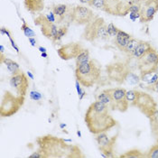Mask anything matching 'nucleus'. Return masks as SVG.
<instances>
[{"instance_id": "nucleus-1", "label": "nucleus", "mask_w": 158, "mask_h": 158, "mask_svg": "<svg viewBox=\"0 0 158 158\" xmlns=\"http://www.w3.org/2000/svg\"><path fill=\"white\" fill-rule=\"evenodd\" d=\"M84 120L89 131L93 135L106 132L117 124L110 114V108L98 100L88 108Z\"/></svg>"}, {"instance_id": "nucleus-2", "label": "nucleus", "mask_w": 158, "mask_h": 158, "mask_svg": "<svg viewBox=\"0 0 158 158\" xmlns=\"http://www.w3.org/2000/svg\"><path fill=\"white\" fill-rule=\"evenodd\" d=\"M65 140L53 135H44L37 138L39 151L44 158L47 157H83L81 149L76 146L67 145Z\"/></svg>"}, {"instance_id": "nucleus-3", "label": "nucleus", "mask_w": 158, "mask_h": 158, "mask_svg": "<svg viewBox=\"0 0 158 158\" xmlns=\"http://www.w3.org/2000/svg\"><path fill=\"white\" fill-rule=\"evenodd\" d=\"M101 75V68L97 61L90 59L87 62L76 65L75 76L80 83L86 88L95 85Z\"/></svg>"}, {"instance_id": "nucleus-4", "label": "nucleus", "mask_w": 158, "mask_h": 158, "mask_svg": "<svg viewBox=\"0 0 158 158\" xmlns=\"http://www.w3.org/2000/svg\"><path fill=\"white\" fill-rule=\"evenodd\" d=\"M108 25L101 17H95L89 24H86L82 33V38L90 43L97 40H108L110 35L107 30Z\"/></svg>"}, {"instance_id": "nucleus-5", "label": "nucleus", "mask_w": 158, "mask_h": 158, "mask_svg": "<svg viewBox=\"0 0 158 158\" xmlns=\"http://www.w3.org/2000/svg\"><path fill=\"white\" fill-rule=\"evenodd\" d=\"M24 97L20 95H14L10 91H6L0 106V115L2 118L12 117L16 114L23 107Z\"/></svg>"}, {"instance_id": "nucleus-6", "label": "nucleus", "mask_w": 158, "mask_h": 158, "mask_svg": "<svg viewBox=\"0 0 158 158\" xmlns=\"http://www.w3.org/2000/svg\"><path fill=\"white\" fill-rule=\"evenodd\" d=\"M138 68L141 75L156 73L158 69L157 51L150 46L145 54L138 59Z\"/></svg>"}, {"instance_id": "nucleus-7", "label": "nucleus", "mask_w": 158, "mask_h": 158, "mask_svg": "<svg viewBox=\"0 0 158 158\" xmlns=\"http://www.w3.org/2000/svg\"><path fill=\"white\" fill-rule=\"evenodd\" d=\"M35 24L40 26L42 34L50 39L52 43L58 42V29L59 27L55 23H52L49 21L45 15H39L35 19Z\"/></svg>"}, {"instance_id": "nucleus-8", "label": "nucleus", "mask_w": 158, "mask_h": 158, "mask_svg": "<svg viewBox=\"0 0 158 158\" xmlns=\"http://www.w3.org/2000/svg\"><path fill=\"white\" fill-rule=\"evenodd\" d=\"M95 18L93 11L84 6H76L73 7L71 22L78 25H86Z\"/></svg>"}, {"instance_id": "nucleus-9", "label": "nucleus", "mask_w": 158, "mask_h": 158, "mask_svg": "<svg viewBox=\"0 0 158 158\" xmlns=\"http://www.w3.org/2000/svg\"><path fill=\"white\" fill-rule=\"evenodd\" d=\"M135 106L137 107L147 117L157 109V104L154 100L153 97L142 91H137V97L135 102Z\"/></svg>"}, {"instance_id": "nucleus-10", "label": "nucleus", "mask_w": 158, "mask_h": 158, "mask_svg": "<svg viewBox=\"0 0 158 158\" xmlns=\"http://www.w3.org/2000/svg\"><path fill=\"white\" fill-rule=\"evenodd\" d=\"M108 91L110 92L112 98V110H118L120 112L127 111L129 106L126 98L127 90L123 88H115V89H109Z\"/></svg>"}, {"instance_id": "nucleus-11", "label": "nucleus", "mask_w": 158, "mask_h": 158, "mask_svg": "<svg viewBox=\"0 0 158 158\" xmlns=\"http://www.w3.org/2000/svg\"><path fill=\"white\" fill-rule=\"evenodd\" d=\"M96 141L101 153L105 154L107 157L113 156V150L116 143V136L110 137L106 132H102L96 135Z\"/></svg>"}, {"instance_id": "nucleus-12", "label": "nucleus", "mask_w": 158, "mask_h": 158, "mask_svg": "<svg viewBox=\"0 0 158 158\" xmlns=\"http://www.w3.org/2000/svg\"><path fill=\"white\" fill-rule=\"evenodd\" d=\"M10 86L15 89L17 95L20 96H25L27 93V89L29 87V81L27 76L24 73H17L12 75L9 81Z\"/></svg>"}, {"instance_id": "nucleus-13", "label": "nucleus", "mask_w": 158, "mask_h": 158, "mask_svg": "<svg viewBox=\"0 0 158 158\" xmlns=\"http://www.w3.org/2000/svg\"><path fill=\"white\" fill-rule=\"evenodd\" d=\"M83 49V46L80 43H71L65 45H62L58 49L57 53L61 60L68 61L71 59H76L78 54Z\"/></svg>"}, {"instance_id": "nucleus-14", "label": "nucleus", "mask_w": 158, "mask_h": 158, "mask_svg": "<svg viewBox=\"0 0 158 158\" xmlns=\"http://www.w3.org/2000/svg\"><path fill=\"white\" fill-rule=\"evenodd\" d=\"M157 12L158 0H146L140 11V21L142 23H147L152 21Z\"/></svg>"}, {"instance_id": "nucleus-15", "label": "nucleus", "mask_w": 158, "mask_h": 158, "mask_svg": "<svg viewBox=\"0 0 158 158\" xmlns=\"http://www.w3.org/2000/svg\"><path fill=\"white\" fill-rule=\"evenodd\" d=\"M52 12L56 17V22L58 24L64 23V21L71 22V16L73 12V7L66 4H57L52 6Z\"/></svg>"}, {"instance_id": "nucleus-16", "label": "nucleus", "mask_w": 158, "mask_h": 158, "mask_svg": "<svg viewBox=\"0 0 158 158\" xmlns=\"http://www.w3.org/2000/svg\"><path fill=\"white\" fill-rule=\"evenodd\" d=\"M24 6L28 12L35 15L44 9V0H24Z\"/></svg>"}, {"instance_id": "nucleus-17", "label": "nucleus", "mask_w": 158, "mask_h": 158, "mask_svg": "<svg viewBox=\"0 0 158 158\" xmlns=\"http://www.w3.org/2000/svg\"><path fill=\"white\" fill-rule=\"evenodd\" d=\"M131 38H132V36L130 35L127 34L126 32H124L122 30H118V35L115 36L114 43H115V44H116V46L119 49L120 51H123Z\"/></svg>"}, {"instance_id": "nucleus-18", "label": "nucleus", "mask_w": 158, "mask_h": 158, "mask_svg": "<svg viewBox=\"0 0 158 158\" xmlns=\"http://www.w3.org/2000/svg\"><path fill=\"white\" fill-rule=\"evenodd\" d=\"M0 62H1V63L6 64V69L8 70V72L11 73L12 75L17 74V73H20L21 72H22V71H21V69H20L19 64H18L16 61H13V60L9 59V58L5 57V56H4V54H1Z\"/></svg>"}, {"instance_id": "nucleus-19", "label": "nucleus", "mask_w": 158, "mask_h": 158, "mask_svg": "<svg viewBox=\"0 0 158 158\" xmlns=\"http://www.w3.org/2000/svg\"><path fill=\"white\" fill-rule=\"evenodd\" d=\"M150 46H151L150 44H148L146 42H144V41H139L137 46L135 47V51L132 52L131 56H133V57L136 58L138 60L139 58H141L145 54V52L148 50V48Z\"/></svg>"}, {"instance_id": "nucleus-20", "label": "nucleus", "mask_w": 158, "mask_h": 158, "mask_svg": "<svg viewBox=\"0 0 158 158\" xmlns=\"http://www.w3.org/2000/svg\"><path fill=\"white\" fill-rule=\"evenodd\" d=\"M97 100L105 104L106 106H108L110 109L112 110V98H111V96H110V92L108 91V89L100 92L97 96Z\"/></svg>"}, {"instance_id": "nucleus-21", "label": "nucleus", "mask_w": 158, "mask_h": 158, "mask_svg": "<svg viewBox=\"0 0 158 158\" xmlns=\"http://www.w3.org/2000/svg\"><path fill=\"white\" fill-rule=\"evenodd\" d=\"M110 0H92L89 6H94L98 9L106 11V12L110 13V5H109Z\"/></svg>"}, {"instance_id": "nucleus-22", "label": "nucleus", "mask_w": 158, "mask_h": 158, "mask_svg": "<svg viewBox=\"0 0 158 158\" xmlns=\"http://www.w3.org/2000/svg\"><path fill=\"white\" fill-rule=\"evenodd\" d=\"M89 60H90V55H89V50L83 48L81 51V52L78 54V56L76 57V65L83 63V62H87Z\"/></svg>"}, {"instance_id": "nucleus-23", "label": "nucleus", "mask_w": 158, "mask_h": 158, "mask_svg": "<svg viewBox=\"0 0 158 158\" xmlns=\"http://www.w3.org/2000/svg\"><path fill=\"white\" fill-rule=\"evenodd\" d=\"M138 43H139V40H137L135 38H131L129 40V42L127 43V46L123 50V52H126V53H127V54H129V55H131L132 52L135 51V47L137 46Z\"/></svg>"}, {"instance_id": "nucleus-24", "label": "nucleus", "mask_w": 158, "mask_h": 158, "mask_svg": "<svg viewBox=\"0 0 158 158\" xmlns=\"http://www.w3.org/2000/svg\"><path fill=\"white\" fill-rule=\"evenodd\" d=\"M150 119V124L151 127L154 132H158V110H155L150 116H148Z\"/></svg>"}, {"instance_id": "nucleus-25", "label": "nucleus", "mask_w": 158, "mask_h": 158, "mask_svg": "<svg viewBox=\"0 0 158 158\" xmlns=\"http://www.w3.org/2000/svg\"><path fill=\"white\" fill-rule=\"evenodd\" d=\"M136 97H137V90H134V89L127 90V92H126V98H127V100L129 105L135 106V102L136 100Z\"/></svg>"}, {"instance_id": "nucleus-26", "label": "nucleus", "mask_w": 158, "mask_h": 158, "mask_svg": "<svg viewBox=\"0 0 158 158\" xmlns=\"http://www.w3.org/2000/svg\"><path fill=\"white\" fill-rule=\"evenodd\" d=\"M144 156H144L139 150H136V149H133V150L127 151L126 154L120 156V157L123 158H140L144 157Z\"/></svg>"}, {"instance_id": "nucleus-27", "label": "nucleus", "mask_w": 158, "mask_h": 158, "mask_svg": "<svg viewBox=\"0 0 158 158\" xmlns=\"http://www.w3.org/2000/svg\"><path fill=\"white\" fill-rule=\"evenodd\" d=\"M22 21H23V24L21 25V30L23 31L24 35L27 38L35 36V33L33 31V29H31V27L27 25L26 22L24 21V19H22Z\"/></svg>"}, {"instance_id": "nucleus-28", "label": "nucleus", "mask_w": 158, "mask_h": 158, "mask_svg": "<svg viewBox=\"0 0 158 158\" xmlns=\"http://www.w3.org/2000/svg\"><path fill=\"white\" fill-rule=\"evenodd\" d=\"M146 156L149 158H158V141L157 144L154 145L151 147V149L149 150Z\"/></svg>"}, {"instance_id": "nucleus-29", "label": "nucleus", "mask_w": 158, "mask_h": 158, "mask_svg": "<svg viewBox=\"0 0 158 158\" xmlns=\"http://www.w3.org/2000/svg\"><path fill=\"white\" fill-rule=\"evenodd\" d=\"M68 33V26L67 25H61L58 29V42H60L63 37L65 36Z\"/></svg>"}, {"instance_id": "nucleus-30", "label": "nucleus", "mask_w": 158, "mask_h": 158, "mask_svg": "<svg viewBox=\"0 0 158 158\" xmlns=\"http://www.w3.org/2000/svg\"><path fill=\"white\" fill-rule=\"evenodd\" d=\"M107 30H108V34H109V35H110V37H115L118 35V32L119 29H118V28L115 26V24H113L111 23V24H110L108 25Z\"/></svg>"}, {"instance_id": "nucleus-31", "label": "nucleus", "mask_w": 158, "mask_h": 158, "mask_svg": "<svg viewBox=\"0 0 158 158\" xmlns=\"http://www.w3.org/2000/svg\"><path fill=\"white\" fill-rule=\"evenodd\" d=\"M30 98L35 101H38L43 98V96L40 92H38L36 90H32V91H30Z\"/></svg>"}, {"instance_id": "nucleus-32", "label": "nucleus", "mask_w": 158, "mask_h": 158, "mask_svg": "<svg viewBox=\"0 0 158 158\" xmlns=\"http://www.w3.org/2000/svg\"><path fill=\"white\" fill-rule=\"evenodd\" d=\"M158 81V73L157 71L156 72V73H154L152 76H151V79L147 81V83H148V85H153V84H155L156 82H157Z\"/></svg>"}, {"instance_id": "nucleus-33", "label": "nucleus", "mask_w": 158, "mask_h": 158, "mask_svg": "<svg viewBox=\"0 0 158 158\" xmlns=\"http://www.w3.org/2000/svg\"><path fill=\"white\" fill-rule=\"evenodd\" d=\"M128 10H129V12L140 13V11H141V7H140L138 5L135 4V5H131V6L128 7Z\"/></svg>"}, {"instance_id": "nucleus-34", "label": "nucleus", "mask_w": 158, "mask_h": 158, "mask_svg": "<svg viewBox=\"0 0 158 158\" xmlns=\"http://www.w3.org/2000/svg\"><path fill=\"white\" fill-rule=\"evenodd\" d=\"M0 33H1V35H6V36H8V38H11V37H12L11 32H10L7 28H6V27H1Z\"/></svg>"}, {"instance_id": "nucleus-35", "label": "nucleus", "mask_w": 158, "mask_h": 158, "mask_svg": "<svg viewBox=\"0 0 158 158\" xmlns=\"http://www.w3.org/2000/svg\"><path fill=\"white\" fill-rule=\"evenodd\" d=\"M81 83H80V81H78V80H76V82H75V86H76V89H77V92H78V95H79V97L83 93V89H81Z\"/></svg>"}, {"instance_id": "nucleus-36", "label": "nucleus", "mask_w": 158, "mask_h": 158, "mask_svg": "<svg viewBox=\"0 0 158 158\" xmlns=\"http://www.w3.org/2000/svg\"><path fill=\"white\" fill-rule=\"evenodd\" d=\"M46 15V17L49 19V21H51L52 23H56V17H55L53 12H52V10L50 11V13L47 14V15Z\"/></svg>"}, {"instance_id": "nucleus-37", "label": "nucleus", "mask_w": 158, "mask_h": 158, "mask_svg": "<svg viewBox=\"0 0 158 158\" xmlns=\"http://www.w3.org/2000/svg\"><path fill=\"white\" fill-rule=\"evenodd\" d=\"M140 16H141V14L140 13H135V12H130L129 14V17L132 21H135L137 18L140 19Z\"/></svg>"}, {"instance_id": "nucleus-38", "label": "nucleus", "mask_w": 158, "mask_h": 158, "mask_svg": "<svg viewBox=\"0 0 158 158\" xmlns=\"http://www.w3.org/2000/svg\"><path fill=\"white\" fill-rule=\"evenodd\" d=\"M30 158H35V157H40V158H44V154L42 153V152H40V151H37V152H34L30 156Z\"/></svg>"}, {"instance_id": "nucleus-39", "label": "nucleus", "mask_w": 158, "mask_h": 158, "mask_svg": "<svg viewBox=\"0 0 158 158\" xmlns=\"http://www.w3.org/2000/svg\"><path fill=\"white\" fill-rule=\"evenodd\" d=\"M9 41H10V43H11V45H12V47L15 49V51L17 53H20V50H19V47L16 45L15 42L14 41V39H13L12 37H11V38H9Z\"/></svg>"}, {"instance_id": "nucleus-40", "label": "nucleus", "mask_w": 158, "mask_h": 158, "mask_svg": "<svg viewBox=\"0 0 158 158\" xmlns=\"http://www.w3.org/2000/svg\"><path fill=\"white\" fill-rule=\"evenodd\" d=\"M147 89L152 90V91H155V92H157L158 93V81L156 82L155 84H153V85H149V87Z\"/></svg>"}, {"instance_id": "nucleus-41", "label": "nucleus", "mask_w": 158, "mask_h": 158, "mask_svg": "<svg viewBox=\"0 0 158 158\" xmlns=\"http://www.w3.org/2000/svg\"><path fill=\"white\" fill-rule=\"evenodd\" d=\"M28 41H29V43L31 44V45H32L33 47H35V46H36V40H35V37H30V38H28Z\"/></svg>"}, {"instance_id": "nucleus-42", "label": "nucleus", "mask_w": 158, "mask_h": 158, "mask_svg": "<svg viewBox=\"0 0 158 158\" xmlns=\"http://www.w3.org/2000/svg\"><path fill=\"white\" fill-rule=\"evenodd\" d=\"M38 50L41 52V53H42V52H47L46 48H44V47H42V46H40V47L38 48Z\"/></svg>"}, {"instance_id": "nucleus-43", "label": "nucleus", "mask_w": 158, "mask_h": 158, "mask_svg": "<svg viewBox=\"0 0 158 158\" xmlns=\"http://www.w3.org/2000/svg\"><path fill=\"white\" fill-rule=\"evenodd\" d=\"M4 52H5V48H4L3 44H0V53L4 54Z\"/></svg>"}, {"instance_id": "nucleus-44", "label": "nucleus", "mask_w": 158, "mask_h": 158, "mask_svg": "<svg viewBox=\"0 0 158 158\" xmlns=\"http://www.w3.org/2000/svg\"><path fill=\"white\" fill-rule=\"evenodd\" d=\"M27 76H28L31 80H34V75L32 74L31 72H27Z\"/></svg>"}, {"instance_id": "nucleus-45", "label": "nucleus", "mask_w": 158, "mask_h": 158, "mask_svg": "<svg viewBox=\"0 0 158 158\" xmlns=\"http://www.w3.org/2000/svg\"><path fill=\"white\" fill-rule=\"evenodd\" d=\"M41 55H42V57H43V58H47V57H48V54H47L46 52H42V53H41Z\"/></svg>"}, {"instance_id": "nucleus-46", "label": "nucleus", "mask_w": 158, "mask_h": 158, "mask_svg": "<svg viewBox=\"0 0 158 158\" xmlns=\"http://www.w3.org/2000/svg\"><path fill=\"white\" fill-rule=\"evenodd\" d=\"M84 96H86V92H85V91H83V93H82V94H81V96L79 97V98H80V100H81V99H82V98H84Z\"/></svg>"}, {"instance_id": "nucleus-47", "label": "nucleus", "mask_w": 158, "mask_h": 158, "mask_svg": "<svg viewBox=\"0 0 158 158\" xmlns=\"http://www.w3.org/2000/svg\"><path fill=\"white\" fill-rule=\"evenodd\" d=\"M77 135H78L79 137H81V130H77Z\"/></svg>"}, {"instance_id": "nucleus-48", "label": "nucleus", "mask_w": 158, "mask_h": 158, "mask_svg": "<svg viewBox=\"0 0 158 158\" xmlns=\"http://www.w3.org/2000/svg\"><path fill=\"white\" fill-rule=\"evenodd\" d=\"M60 127H61V128L66 127V124H62V123H61V124H60Z\"/></svg>"}, {"instance_id": "nucleus-49", "label": "nucleus", "mask_w": 158, "mask_h": 158, "mask_svg": "<svg viewBox=\"0 0 158 158\" xmlns=\"http://www.w3.org/2000/svg\"><path fill=\"white\" fill-rule=\"evenodd\" d=\"M81 1V3H82V4H88V1L87 0H80Z\"/></svg>"}, {"instance_id": "nucleus-50", "label": "nucleus", "mask_w": 158, "mask_h": 158, "mask_svg": "<svg viewBox=\"0 0 158 158\" xmlns=\"http://www.w3.org/2000/svg\"><path fill=\"white\" fill-rule=\"evenodd\" d=\"M87 1H88V5H89V3H90V2H91L92 0H87Z\"/></svg>"}, {"instance_id": "nucleus-51", "label": "nucleus", "mask_w": 158, "mask_h": 158, "mask_svg": "<svg viewBox=\"0 0 158 158\" xmlns=\"http://www.w3.org/2000/svg\"><path fill=\"white\" fill-rule=\"evenodd\" d=\"M157 73H158V69H157Z\"/></svg>"}, {"instance_id": "nucleus-52", "label": "nucleus", "mask_w": 158, "mask_h": 158, "mask_svg": "<svg viewBox=\"0 0 158 158\" xmlns=\"http://www.w3.org/2000/svg\"><path fill=\"white\" fill-rule=\"evenodd\" d=\"M157 53H158V51H157Z\"/></svg>"}]
</instances>
